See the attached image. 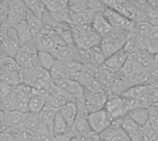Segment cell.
Masks as SVG:
<instances>
[{
    "label": "cell",
    "instance_id": "6da1fadb",
    "mask_svg": "<svg viewBox=\"0 0 158 141\" xmlns=\"http://www.w3.org/2000/svg\"><path fill=\"white\" fill-rule=\"evenodd\" d=\"M74 43L80 50L88 51L91 48L99 45L102 37L95 31L92 25L75 26L72 25Z\"/></svg>",
    "mask_w": 158,
    "mask_h": 141
},
{
    "label": "cell",
    "instance_id": "7a4b0ae2",
    "mask_svg": "<svg viewBox=\"0 0 158 141\" xmlns=\"http://www.w3.org/2000/svg\"><path fill=\"white\" fill-rule=\"evenodd\" d=\"M34 42L39 51H45L54 54V52L61 45L67 44L60 35L53 28L45 26L44 29L34 37Z\"/></svg>",
    "mask_w": 158,
    "mask_h": 141
},
{
    "label": "cell",
    "instance_id": "3957f363",
    "mask_svg": "<svg viewBox=\"0 0 158 141\" xmlns=\"http://www.w3.org/2000/svg\"><path fill=\"white\" fill-rule=\"evenodd\" d=\"M38 52L39 49L33 39L20 47L15 59L21 69H32L38 66Z\"/></svg>",
    "mask_w": 158,
    "mask_h": 141
},
{
    "label": "cell",
    "instance_id": "277c9868",
    "mask_svg": "<svg viewBox=\"0 0 158 141\" xmlns=\"http://www.w3.org/2000/svg\"><path fill=\"white\" fill-rule=\"evenodd\" d=\"M20 43L15 28L1 29V56L16 57L20 49Z\"/></svg>",
    "mask_w": 158,
    "mask_h": 141
},
{
    "label": "cell",
    "instance_id": "5b68a950",
    "mask_svg": "<svg viewBox=\"0 0 158 141\" xmlns=\"http://www.w3.org/2000/svg\"><path fill=\"white\" fill-rule=\"evenodd\" d=\"M130 32L126 31H116L114 30L110 35L105 37L102 39L100 42V46L105 54V55L107 57L111 56L118 51L123 49Z\"/></svg>",
    "mask_w": 158,
    "mask_h": 141
},
{
    "label": "cell",
    "instance_id": "8992f818",
    "mask_svg": "<svg viewBox=\"0 0 158 141\" xmlns=\"http://www.w3.org/2000/svg\"><path fill=\"white\" fill-rule=\"evenodd\" d=\"M7 3L8 16L5 28H16L20 22L26 20L29 9L23 0H7Z\"/></svg>",
    "mask_w": 158,
    "mask_h": 141
},
{
    "label": "cell",
    "instance_id": "52a82bcc",
    "mask_svg": "<svg viewBox=\"0 0 158 141\" xmlns=\"http://www.w3.org/2000/svg\"><path fill=\"white\" fill-rule=\"evenodd\" d=\"M104 16L110 23L113 30L116 31L131 32V30H133L136 24L135 21L130 19L129 18L125 17L124 15L111 8L106 7V10L104 11Z\"/></svg>",
    "mask_w": 158,
    "mask_h": 141
},
{
    "label": "cell",
    "instance_id": "ba28073f",
    "mask_svg": "<svg viewBox=\"0 0 158 141\" xmlns=\"http://www.w3.org/2000/svg\"><path fill=\"white\" fill-rule=\"evenodd\" d=\"M108 94L104 89L95 91H83V100L88 114L105 109Z\"/></svg>",
    "mask_w": 158,
    "mask_h": 141
},
{
    "label": "cell",
    "instance_id": "9c48e42d",
    "mask_svg": "<svg viewBox=\"0 0 158 141\" xmlns=\"http://www.w3.org/2000/svg\"><path fill=\"white\" fill-rule=\"evenodd\" d=\"M105 110L108 114L112 122L118 121L126 117L129 114L124 99L121 96H108Z\"/></svg>",
    "mask_w": 158,
    "mask_h": 141
},
{
    "label": "cell",
    "instance_id": "30bf717a",
    "mask_svg": "<svg viewBox=\"0 0 158 141\" xmlns=\"http://www.w3.org/2000/svg\"><path fill=\"white\" fill-rule=\"evenodd\" d=\"M28 115L29 113H22L19 111H1V132L9 128L21 127L25 122Z\"/></svg>",
    "mask_w": 158,
    "mask_h": 141
},
{
    "label": "cell",
    "instance_id": "8fae6325",
    "mask_svg": "<svg viewBox=\"0 0 158 141\" xmlns=\"http://www.w3.org/2000/svg\"><path fill=\"white\" fill-rule=\"evenodd\" d=\"M87 120L93 132L98 135L104 132L106 128H108L113 123L105 109L89 114L87 116Z\"/></svg>",
    "mask_w": 158,
    "mask_h": 141
},
{
    "label": "cell",
    "instance_id": "7c38bea8",
    "mask_svg": "<svg viewBox=\"0 0 158 141\" xmlns=\"http://www.w3.org/2000/svg\"><path fill=\"white\" fill-rule=\"evenodd\" d=\"M122 120L115 121L100 134L102 141H131L122 127Z\"/></svg>",
    "mask_w": 158,
    "mask_h": 141
},
{
    "label": "cell",
    "instance_id": "4fadbf2b",
    "mask_svg": "<svg viewBox=\"0 0 158 141\" xmlns=\"http://www.w3.org/2000/svg\"><path fill=\"white\" fill-rule=\"evenodd\" d=\"M129 56L130 54L124 49H121L111 56L107 57L103 66H105L106 69H108L114 74H118L122 69L123 66L125 65L126 61L128 60Z\"/></svg>",
    "mask_w": 158,
    "mask_h": 141
},
{
    "label": "cell",
    "instance_id": "5bb4252c",
    "mask_svg": "<svg viewBox=\"0 0 158 141\" xmlns=\"http://www.w3.org/2000/svg\"><path fill=\"white\" fill-rule=\"evenodd\" d=\"M55 83L58 89L72 96L75 99L83 98V87L75 79H62L55 80Z\"/></svg>",
    "mask_w": 158,
    "mask_h": 141
},
{
    "label": "cell",
    "instance_id": "9a60e30c",
    "mask_svg": "<svg viewBox=\"0 0 158 141\" xmlns=\"http://www.w3.org/2000/svg\"><path fill=\"white\" fill-rule=\"evenodd\" d=\"M122 127L131 141H144L143 128L128 115L122 120Z\"/></svg>",
    "mask_w": 158,
    "mask_h": 141
},
{
    "label": "cell",
    "instance_id": "2e32d148",
    "mask_svg": "<svg viewBox=\"0 0 158 141\" xmlns=\"http://www.w3.org/2000/svg\"><path fill=\"white\" fill-rule=\"evenodd\" d=\"M131 55L142 69L150 72L156 60V54L150 53L148 50H141L133 53Z\"/></svg>",
    "mask_w": 158,
    "mask_h": 141
},
{
    "label": "cell",
    "instance_id": "e0dca14e",
    "mask_svg": "<svg viewBox=\"0 0 158 141\" xmlns=\"http://www.w3.org/2000/svg\"><path fill=\"white\" fill-rule=\"evenodd\" d=\"M92 26L94 27L95 31L102 37V39L110 35L114 31L112 26L107 21V19L105 18L104 13H96L95 14Z\"/></svg>",
    "mask_w": 158,
    "mask_h": 141
},
{
    "label": "cell",
    "instance_id": "ac0fdd59",
    "mask_svg": "<svg viewBox=\"0 0 158 141\" xmlns=\"http://www.w3.org/2000/svg\"><path fill=\"white\" fill-rule=\"evenodd\" d=\"M59 114L63 116V118L66 120V122L68 123V125L72 127L78 118V115H79V110H78V105L76 103V100L73 102H70L69 103H67L66 105H64L63 107H61L58 110Z\"/></svg>",
    "mask_w": 158,
    "mask_h": 141
},
{
    "label": "cell",
    "instance_id": "d6986e66",
    "mask_svg": "<svg viewBox=\"0 0 158 141\" xmlns=\"http://www.w3.org/2000/svg\"><path fill=\"white\" fill-rule=\"evenodd\" d=\"M95 12L91 9H86L84 11H81L80 13L72 14L70 15V20L71 24L75 26H86V25H92Z\"/></svg>",
    "mask_w": 158,
    "mask_h": 141
},
{
    "label": "cell",
    "instance_id": "ffe728a7",
    "mask_svg": "<svg viewBox=\"0 0 158 141\" xmlns=\"http://www.w3.org/2000/svg\"><path fill=\"white\" fill-rule=\"evenodd\" d=\"M0 70L12 75L21 76L22 69L14 57L6 55V56H1L0 58Z\"/></svg>",
    "mask_w": 158,
    "mask_h": 141
},
{
    "label": "cell",
    "instance_id": "44dd1931",
    "mask_svg": "<svg viewBox=\"0 0 158 141\" xmlns=\"http://www.w3.org/2000/svg\"><path fill=\"white\" fill-rule=\"evenodd\" d=\"M128 116L143 127L149 124V110L146 107L133 109L129 113Z\"/></svg>",
    "mask_w": 158,
    "mask_h": 141
},
{
    "label": "cell",
    "instance_id": "7402d4cb",
    "mask_svg": "<svg viewBox=\"0 0 158 141\" xmlns=\"http://www.w3.org/2000/svg\"><path fill=\"white\" fill-rule=\"evenodd\" d=\"M71 130H72V127H70L68 125L66 120L63 118V116L58 112L56 116V119L53 123V126H52V133H53L54 137L65 135V134L70 132Z\"/></svg>",
    "mask_w": 158,
    "mask_h": 141
},
{
    "label": "cell",
    "instance_id": "603a6c76",
    "mask_svg": "<svg viewBox=\"0 0 158 141\" xmlns=\"http://www.w3.org/2000/svg\"><path fill=\"white\" fill-rule=\"evenodd\" d=\"M26 22H27L29 28L31 29L33 37L38 35L45 27L43 19L40 18L39 17H37L35 14H33L30 10L28 11L27 17H26Z\"/></svg>",
    "mask_w": 158,
    "mask_h": 141
},
{
    "label": "cell",
    "instance_id": "cb8c5ba5",
    "mask_svg": "<svg viewBox=\"0 0 158 141\" xmlns=\"http://www.w3.org/2000/svg\"><path fill=\"white\" fill-rule=\"evenodd\" d=\"M16 31L19 37V41L20 43V46L25 45L26 43L30 42L31 41H32L34 39L31 29L29 28L26 20H23L22 22H20L16 28Z\"/></svg>",
    "mask_w": 158,
    "mask_h": 141
},
{
    "label": "cell",
    "instance_id": "d4e9b609",
    "mask_svg": "<svg viewBox=\"0 0 158 141\" xmlns=\"http://www.w3.org/2000/svg\"><path fill=\"white\" fill-rule=\"evenodd\" d=\"M56 62V58L52 53L45 51L38 52V65L47 71H51Z\"/></svg>",
    "mask_w": 158,
    "mask_h": 141
},
{
    "label": "cell",
    "instance_id": "484cf974",
    "mask_svg": "<svg viewBox=\"0 0 158 141\" xmlns=\"http://www.w3.org/2000/svg\"><path fill=\"white\" fill-rule=\"evenodd\" d=\"M58 113V109L47 104L44 109L43 111L39 114L40 115V118L42 120V122L46 125L52 131V126H53V123L56 119V116Z\"/></svg>",
    "mask_w": 158,
    "mask_h": 141
},
{
    "label": "cell",
    "instance_id": "4316f807",
    "mask_svg": "<svg viewBox=\"0 0 158 141\" xmlns=\"http://www.w3.org/2000/svg\"><path fill=\"white\" fill-rule=\"evenodd\" d=\"M88 54H89L90 64H93L96 66H102L105 61L106 60V56L105 55L100 44L88 50Z\"/></svg>",
    "mask_w": 158,
    "mask_h": 141
},
{
    "label": "cell",
    "instance_id": "83f0119b",
    "mask_svg": "<svg viewBox=\"0 0 158 141\" xmlns=\"http://www.w3.org/2000/svg\"><path fill=\"white\" fill-rule=\"evenodd\" d=\"M46 105H47V97L44 95L36 94L30 99L29 113L39 115Z\"/></svg>",
    "mask_w": 158,
    "mask_h": 141
},
{
    "label": "cell",
    "instance_id": "f1b7e54d",
    "mask_svg": "<svg viewBox=\"0 0 158 141\" xmlns=\"http://www.w3.org/2000/svg\"><path fill=\"white\" fill-rule=\"evenodd\" d=\"M23 1L27 8L40 18H42L43 15L47 11L46 6L43 0H23Z\"/></svg>",
    "mask_w": 158,
    "mask_h": 141
},
{
    "label": "cell",
    "instance_id": "f546056e",
    "mask_svg": "<svg viewBox=\"0 0 158 141\" xmlns=\"http://www.w3.org/2000/svg\"><path fill=\"white\" fill-rule=\"evenodd\" d=\"M23 83L22 77L21 76H16L9 73H6L5 71L0 70V84L6 85L11 88H15L16 86Z\"/></svg>",
    "mask_w": 158,
    "mask_h": 141
},
{
    "label": "cell",
    "instance_id": "4dcf8cb0",
    "mask_svg": "<svg viewBox=\"0 0 158 141\" xmlns=\"http://www.w3.org/2000/svg\"><path fill=\"white\" fill-rule=\"evenodd\" d=\"M41 125H42V120L40 118V115L37 114L29 113L25 122L23 123V125L21 127L34 134L38 130V128L40 127Z\"/></svg>",
    "mask_w": 158,
    "mask_h": 141
},
{
    "label": "cell",
    "instance_id": "1f68e13d",
    "mask_svg": "<svg viewBox=\"0 0 158 141\" xmlns=\"http://www.w3.org/2000/svg\"><path fill=\"white\" fill-rule=\"evenodd\" d=\"M17 101V93L14 90L4 97H0L1 111H14Z\"/></svg>",
    "mask_w": 158,
    "mask_h": 141
},
{
    "label": "cell",
    "instance_id": "d6a6232c",
    "mask_svg": "<svg viewBox=\"0 0 158 141\" xmlns=\"http://www.w3.org/2000/svg\"><path fill=\"white\" fill-rule=\"evenodd\" d=\"M54 135L51 129L42 122V125L38 128V130L34 133L33 141H53Z\"/></svg>",
    "mask_w": 158,
    "mask_h": 141
},
{
    "label": "cell",
    "instance_id": "836d02e7",
    "mask_svg": "<svg viewBox=\"0 0 158 141\" xmlns=\"http://www.w3.org/2000/svg\"><path fill=\"white\" fill-rule=\"evenodd\" d=\"M13 90L18 95L27 97V98H31L32 96L37 94V91L34 87H32L27 83H24V82L16 86L15 88H13Z\"/></svg>",
    "mask_w": 158,
    "mask_h": 141
},
{
    "label": "cell",
    "instance_id": "e575fe53",
    "mask_svg": "<svg viewBox=\"0 0 158 141\" xmlns=\"http://www.w3.org/2000/svg\"><path fill=\"white\" fill-rule=\"evenodd\" d=\"M88 3L89 0H69L68 7L69 14L72 15L88 9Z\"/></svg>",
    "mask_w": 158,
    "mask_h": 141
},
{
    "label": "cell",
    "instance_id": "d590c367",
    "mask_svg": "<svg viewBox=\"0 0 158 141\" xmlns=\"http://www.w3.org/2000/svg\"><path fill=\"white\" fill-rule=\"evenodd\" d=\"M30 99L17 94V101L14 111H19L22 113H29L30 110Z\"/></svg>",
    "mask_w": 158,
    "mask_h": 141
},
{
    "label": "cell",
    "instance_id": "8d00e7d4",
    "mask_svg": "<svg viewBox=\"0 0 158 141\" xmlns=\"http://www.w3.org/2000/svg\"><path fill=\"white\" fill-rule=\"evenodd\" d=\"M148 51L154 54H158V26L155 27V30L150 37Z\"/></svg>",
    "mask_w": 158,
    "mask_h": 141
},
{
    "label": "cell",
    "instance_id": "74e56055",
    "mask_svg": "<svg viewBox=\"0 0 158 141\" xmlns=\"http://www.w3.org/2000/svg\"><path fill=\"white\" fill-rule=\"evenodd\" d=\"M8 16V3L7 0H1L0 4V19H1V28L6 27V22Z\"/></svg>",
    "mask_w": 158,
    "mask_h": 141
},
{
    "label": "cell",
    "instance_id": "f35d334b",
    "mask_svg": "<svg viewBox=\"0 0 158 141\" xmlns=\"http://www.w3.org/2000/svg\"><path fill=\"white\" fill-rule=\"evenodd\" d=\"M88 8L94 11L95 13H104L106 6L101 0H89Z\"/></svg>",
    "mask_w": 158,
    "mask_h": 141
},
{
    "label": "cell",
    "instance_id": "ab89813d",
    "mask_svg": "<svg viewBox=\"0 0 158 141\" xmlns=\"http://www.w3.org/2000/svg\"><path fill=\"white\" fill-rule=\"evenodd\" d=\"M150 76H151V81L158 80V54H156V60L150 70Z\"/></svg>",
    "mask_w": 158,
    "mask_h": 141
},
{
    "label": "cell",
    "instance_id": "60d3db41",
    "mask_svg": "<svg viewBox=\"0 0 158 141\" xmlns=\"http://www.w3.org/2000/svg\"><path fill=\"white\" fill-rule=\"evenodd\" d=\"M75 137V133L73 131V128L70 132L65 134V135H62V136H58V137H55L53 141H70L71 139Z\"/></svg>",
    "mask_w": 158,
    "mask_h": 141
},
{
    "label": "cell",
    "instance_id": "b9f144b4",
    "mask_svg": "<svg viewBox=\"0 0 158 141\" xmlns=\"http://www.w3.org/2000/svg\"><path fill=\"white\" fill-rule=\"evenodd\" d=\"M0 141H14L11 136H9L7 133L6 132H1V136H0Z\"/></svg>",
    "mask_w": 158,
    "mask_h": 141
},
{
    "label": "cell",
    "instance_id": "7bdbcfd3",
    "mask_svg": "<svg viewBox=\"0 0 158 141\" xmlns=\"http://www.w3.org/2000/svg\"><path fill=\"white\" fill-rule=\"evenodd\" d=\"M70 141H86L85 138H81V137H73Z\"/></svg>",
    "mask_w": 158,
    "mask_h": 141
},
{
    "label": "cell",
    "instance_id": "ee69618b",
    "mask_svg": "<svg viewBox=\"0 0 158 141\" xmlns=\"http://www.w3.org/2000/svg\"><path fill=\"white\" fill-rule=\"evenodd\" d=\"M151 107L154 109V111L156 112V114L158 115V103H156L152 104V105H151Z\"/></svg>",
    "mask_w": 158,
    "mask_h": 141
},
{
    "label": "cell",
    "instance_id": "f6af8a7d",
    "mask_svg": "<svg viewBox=\"0 0 158 141\" xmlns=\"http://www.w3.org/2000/svg\"><path fill=\"white\" fill-rule=\"evenodd\" d=\"M129 1L131 3H134V4H142L143 2H144V0H126Z\"/></svg>",
    "mask_w": 158,
    "mask_h": 141
}]
</instances>
